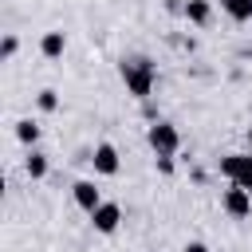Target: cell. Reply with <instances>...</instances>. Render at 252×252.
I'll return each mask as SVG.
<instances>
[{"mask_svg":"<svg viewBox=\"0 0 252 252\" xmlns=\"http://www.w3.org/2000/svg\"><path fill=\"white\" fill-rule=\"evenodd\" d=\"M181 12H185V20H189V24H197V28H201V24H209L213 4H209V0H185V4H181Z\"/></svg>","mask_w":252,"mask_h":252,"instance_id":"8","label":"cell"},{"mask_svg":"<svg viewBox=\"0 0 252 252\" xmlns=\"http://www.w3.org/2000/svg\"><path fill=\"white\" fill-rule=\"evenodd\" d=\"M220 8H224V16L236 20V24L252 20V0H220Z\"/></svg>","mask_w":252,"mask_h":252,"instance_id":"11","label":"cell"},{"mask_svg":"<svg viewBox=\"0 0 252 252\" xmlns=\"http://www.w3.org/2000/svg\"><path fill=\"white\" fill-rule=\"evenodd\" d=\"M181 252H209V248H205V244H201V240H189V244H185V248H181Z\"/></svg>","mask_w":252,"mask_h":252,"instance_id":"15","label":"cell"},{"mask_svg":"<svg viewBox=\"0 0 252 252\" xmlns=\"http://www.w3.org/2000/svg\"><path fill=\"white\" fill-rule=\"evenodd\" d=\"M35 102H39V110H47V114H51V110L59 106V94H55V91H39V98H35Z\"/></svg>","mask_w":252,"mask_h":252,"instance_id":"13","label":"cell"},{"mask_svg":"<svg viewBox=\"0 0 252 252\" xmlns=\"http://www.w3.org/2000/svg\"><path fill=\"white\" fill-rule=\"evenodd\" d=\"M63 47H67V35H63V32H43L39 51H43L47 59H59V55H63Z\"/></svg>","mask_w":252,"mask_h":252,"instance_id":"9","label":"cell"},{"mask_svg":"<svg viewBox=\"0 0 252 252\" xmlns=\"http://www.w3.org/2000/svg\"><path fill=\"white\" fill-rule=\"evenodd\" d=\"M220 209H224L228 217H236V220H240V217H248V213H252V193L228 181V189L220 193Z\"/></svg>","mask_w":252,"mask_h":252,"instance_id":"4","label":"cell"},{"mask_svg":"<svg viewBox=\"0 0 252 252\" xmlns=\"http://www.w3.org/2000/svg\"><path fill=\"white\" fill-rule=\"evenodd\" d=\"M91 224H94V232H114V228L122 224V209H118L114 201H102V205L91 213Z\"/></svg>","mask_w":252,"mask_h":252,"instance_id":"6","label":"cell"},{"mask_svg":"<svg viewBox=\"0 0 252 252\" xmlns=\"http://www.w3.org/2000/svg\"><path fill=\"white\" fill-rule=\"evenodd\" d=\"M220 173H224L232 185H240V189L252 193V150H248V154H224V158H220Z\"/></svg>","mask_w":252,"mask_h":252,"instance_id":"3","label":"cell"},{"mask_svg":"<svg viewBox=\"0 0 252 252\" xmlns=\"http://www.w3.org/2000/svg\"><path fill=\"white\" fill-rule=\"evenodd\" d=\"M248 146H252V126H248Z\"/></svg>","mask_w":252,"mask_h":252,"instance_id":"16","label":"cell"},{"mask_svg":"<svg viewBox=\"0 0 252 252\" xmlns=\"http://www.w3.org/2000/svg\"><path fill=\"white\" fill-rule=\"evenodd\" d=\"M118 75H122V83H126V91H130L134 98H150V91H154V83H158V71H154V63H150L146 55L122 59Z\"/></svg>","mask_w":252,"mask_h":252,"instance_id":"1","label":"cell"},{"mask_svg":"<svg viewBox=\"0 0 252 252\" xmlns=\"http://www.w3.org/2000/svg\"><path fill=\"white\" fill-rule=\"evenodd\" d=\"M146 142H150V150H154L158 158H173L177 146H181V134H177L173 122H154L150 134H146Z\"/></svg>","mask_w":252,"mask_h":252,"instance_id":"2","label":"cell"},{"mask_svg":"<svg viewBox=\"0 0 252 252\" xmlns=\"http://www.w3.org/2000/svg\"><path fill=\"white\" fill-rule=\"evenodd\" d=\"M16 55V35H4V43H0V59H12Z\"/></svg>","mask_w":252,"mask_h":252,"instance_id":"14","label":"cell"},{"mask_svg":"<svg viewBox=\"0 0 252 252\" xmlns=\"http://www.w3.org/2000/svg\"><path fill=\"white\" fill-rule=\"evenodd\" d=\"M24 173H28L32 181H39V177H47V154H39V150H32V154L24 158Z\"/></svg>","mask_w":252,"mask_h":252,"instance_id":"10","label":"cell"},{"mask_svg":"<svg viewBox=\"0 0 252 252\" xmlns=\"http://www.w3.org/2000/svg\"><path fill=\"white\" fill-rule=\"evenodd\" d=\"M16 138H20L24 146H35V142H39V126H35V118H20V122H16Z\"/></svg>","mask_w":252,"mask_h":252,"instance_id":"12","label":"cell"},{"mask_svg":"<svg viewBox=\"0 0 252 252\" xmlns=\"http://www.w3.org/2000/svg\"><path fill=\"white\" fill-rule=\"evenodd\" d=\"M71 197H75V205L87 209V213H94V209L102 205V193H98L94 181H75V185H71Z\"/></svg>","mask_w":252,"mask_h":252,"instance_id":"7","label":"cell"},{"mask_svg":"<svg viewBox=\"0 0 252 252\" xmlns=\"http://www.w3.org/2000/svg\"><path fill=\"white\" fill-rule=\"evenodd\" d=\"M91 165H94V173H102V177H114L118 173V150L110 146V142H98L94 150H91Z\"/></svg>","mask_w":252,"mask_h":252,"instance_id":"5","label":"cell"}]
</instances>
